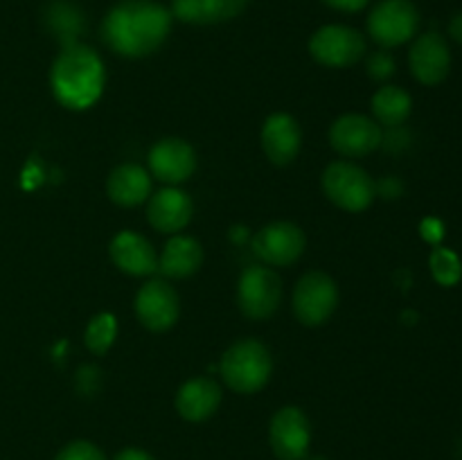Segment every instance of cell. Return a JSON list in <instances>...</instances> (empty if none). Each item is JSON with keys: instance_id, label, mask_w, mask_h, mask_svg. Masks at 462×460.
Segmentation results:
<instances>
[{"instance_id": "obj_1", "label": "cell", "mask_w": 462, "mask_h": 460, "mask_svg": "<svg viewBox=\"0 0 462 460\" xmlns=\"http://www.w3.org/2000/svg\"><path fill=\"white\" fill-rule=\"evenodd\" d=\"M171 16L156 0H120L102 21V41L116 54L143 59L156 52L171 32Z\"/></svg>"}, {"instance_id": "obj_2", "label": "cell", "mask_w": 462, "mask_h": 460, "mask_svg": "<svg viewBox=\"0 0 462 460\" xmlns=\"http://www.w3.org/2000/svg\"><path fill=\"white\" fill-rule=\"evenodd\" d=\"M104 84L106 70L102 57L84 43L66 45L50 68L54 99L68 111H84L93 106L102 97Z\"/></svg>"}, {"instance_id": "obj_3", "label": "cell", "mask_w": 462, "mask_h": 460, "mask_svg": "<svg viewBox=\"0 0 462 460\" xmlns=\"http://www.w3.org/2000/svg\"><path fill=\"white\" fill-rule=\"evenodd\" d=\"M219 370L230 391L239 395H253L269 383L273 374V359L264 343L255 338H242L224 352Z\"/></svg>"}, {"instance_id": "obj_4", "label": "cell", "mask_w": 462, "mask_h": 460, "mask_svg": "<svg viewBox=\"0 0 462 460\" xmlns=\"http://www.w3.org/2000/svg\"><path fill=\"white\" fill-rule=\"evenodd\" d=\"M323 192L341 210L364 212L377 197V185L359 165L337 161L323 171Z\"/></svg>"}, {"instance_id": "obj_5", "label": "cell", "mask_w": 462, "mask_h": 460, "mask_svg": "<svg viewBox=\"0 0 462 460\" xmlns=\"http://www.w3.org/2000/svg\"><path fill=\"white\" fill-rule=\"evenodd\" d=\"M420 12L411 0H379L368 14V34L383 50L397 48L415 39Z\"/></svg>"}, {"instance_id": "obj_6", "label": "cell", "mask_w": 462, "mask_h": 460, "mask_svg": "<svg viewBox=\"0 0 462 460\" xmlns=\"http://www.w3.org/2000/svg\"><path fill=\"white\" fill-rule=\"evenodd\" d=\"M280 300H282V282L271 266L253 264L244 269L237 284V302L246 318H271L278 311Z\"/></svg>"}, {"instance_id": "obj_7", "label": "cell", "mask_w": 462, "mask_h": 460, "mask_svg": "<svg viewBox=\"0 0 462 460\" xmlns=\"http://www.w3.org/2000/svg\"><path fill=\"white\" fill-rule=\"evenodd\" d=\"M338 307L337 282L323 271H310L293 289V314L307 327L328 323Z\"/></svg>"}, {"instance_id": "obj_8", "label": "cell", "mask_w": 462, "mask_h": 460, "mask_svg": "<svg viewBox=\"0 0 462 460\" xmlns=\"http://www.w3.org/2000/svg\"><path fill=\"white\" fill-rule=\"evenodd\" d=\"M365 36L347 25H325L311 34L310 54L325 68H350L365 57Z\"/></svg>"}, {"instance_id": "obj_9", "label": "cell", "mask_w": 462, "mask_h": 460, "mask_svg": "<svg viewBox=\"0 0 462 460\" xmlns=\"http://www.w3.org/2000/svg\"><path fill=\"white\" fill-rule=\"evenodd\" d=\"M251 246L266 266H291L305 253L307 239L291 221H273L257 230Z\"/></svg>"}, {"instance_id": "obj_10", "label": "cell", "mask_w": 462, "mask_h": 460, "mask_svg": "<svg viewBox=\"0 0 462 460\" xmlns=\"http://www.w3.org/2000/svg\"><path fill=\"white\" fill-rule=\"evenodd\" d=\"M180 314V298L167 280H149L135 293V316L149 332H167Z\"/></svg>"}, {"instance_id": "obj_11", "label": "cell", "mask_w": 462, "mask_h": 460, "mask_svg": "<svg viewBox=\"0 0 462 460\" xmlns=\"http://www.w3.org/2000/svg\"><path fill=\"white\" fill-rule=\"evenodd\" d=\"M269 442L280 460H305L311 442V427L298 406H282L271 418Z\"/></svg>"}, {"instance_id": "obj_12", "label": "cell", "mask_w": 462, "mask_h": 460, "mask_svg": "<svg viewBox=\"0 0 462 460\" xmlns=\"http://www.w3.org/2000/svg\"><path fill=\"white\" fill-rule=\"evenodd\" d=\"M383 131L373 117L361 115V113H347L334 120L329 129V144L334 152L347 158H361L373 153L374 149L382 147Z\"/></svg>"}, {"instance_id": "obj_13", "label": "cell", "mask_w": 462, "mask_h": 460, "mask_svg": "<svg viewBox=\"0 0 462 460\" xmlns=\"http://www.w3.org/2000/svg\"><path fill=\"white\" fill-rule=\"evenodd\" d=\"M409 66L415 79L424 86H438L451 70V50L440 32H424L413 41Z\"/></svg>"}, {"instance_id": "obj_14", "label": "cell", "mask_w": 462, "mask_h": 460, "mask_svg": "<svg viewBox=\"0 0 462 460\" xmlns=\"http://www.w3.org/2000/svg\"><path fill=\"white\" fill-rule=\"evenodd\" d=\"M149 170L165 185L185 183L197 170V153L185 140L162 138L149 152Z\"/></svg>"}, {"instance_id": "obj_15", "label": "cell", "mask_w": 462, "mask_h": 460, "mask_svg": "<svg viewBox=\"0 0 462 460\" xmlns=\"http://www.w3.org/2000/svg\"><path fill=\"white\" fill-rule=\"evenodd\" d=\"M262 149L273 165H291L302 147V129L289 113H273L262 124Z\"/></svg>"}, {"instance_id": "obj_16", "label": "cell", "mask_w": 462, "mask_h": 460, "mask_svg": "<svg viewBox=\"0 0 462 460\" xmlns=\"http://www.w3.org/2000/svg\"><path fill=\"white\" fill-rule=\"evenodd\" d=\"M194 216V203L188 192H183L176 185L161 189L149 198L147 219L156 230L165 235H179L188 228Z\"/></svg>"}, {"instance_id": "obj_17", "label": "cell", "mask_w": 462, "mask_h": 460, "mask_svg": "<svg viewBox=\"0 0 462 460\" xmlns=\"http://www.w3.org/2000/svg\"><path fill=\"white\" fill-rule=\"evenodd\" d=\"M108 255H111L113 264L126 275L143 278V275H152L158 271L156 248L152 246L149 239L138 233H131V230H122L113 237Z\"/></svg>"}, {"instance_id": "obj_18", "label": "cell", "mask_w": 462, "mask_h": 460, "mask_svg": "<svg viewBox=\"0 0 462 460\" xmlns=\"http://www.w3.org/2000/svg\"><path fill=\"white\" fill-rule=\"evenodd\" d=\"M221 404V388L215 379L197 377L185 382L176 392V410L188 422L212 418Z\"/></svg>"}, {"instance_id": "obj_19", "label": "cell", "mask_w": 462, "mask_h": 460, "mask_svg": "<svg viewBox=\"0 0 462 460\" xmlns=\"http://www.w3.org/2000/svg\"><path fill=\"white\" fill-rule=\"evenodd\" d=\"M251 0H171V16L188 25H217L237 18Z\"/></svg>"}, {"instance_id": "obj_20", "label": "cell", "mask_w": 462, "mask_h": 460, "mask_svg": "<svg viewBox=\"0 0 462 460\" xmlns=\"http://www.w3.org/2000/svg\"><path fill=\"white\" fill-rule=\"evenodd\" d=\"M106 194L116 206L135 207L147 201L152 194V176L140 165L126 162L111 171L106 180Z\"/></svg>"}, {"instance_id": "obj_21", "label": "cell", "mask_w": 462, "mask_h": 460, "mask_svg": "<svg viewBox=\"0 0 462 460\" xmlns=\"http://www.w3.org/2000/svg\"><path fill=\"white\" fill-rule=\"evenodd\" d=\"M203 264V248L201 244L188 235H176L162 248L158 257V271L165 278L183 280L197 273Z\"/></svg>"}, {"instance_id": "obj_22", "label": "cell", "mask_w": 462, "mask_h": 460, "mask_svg": "<svg viewBox=\"0 0 462 460\" xmlns=\"http://www.w3.org/2000/svg\"><path fill=\"white\" fill-rule=\"evenodd\" d=\"M370 106H373L374 122L379 126L393 129V126H402L409 120L411 111H413V99L400 86L386 84L373 95V104Z\"/></svg>"}, {"instance_id": "obj_23", "label": "cell", "mask_w": 462, "mask_h": 460, "mask_svg": "<svg viewBox=\"0 0 462 460\" xmlns=\"http://www.w3.org/2000/svg\"><path fill=\"white\" fill-rule=\"evenodd\" d=\"M117 336V320L116 316L104 311V314H97L88 325H86L84 332V343L93 354L102 356L111 350L113 341Z\"/></svg>"}, {"instance_id": "obj_24", "label": "cell", "mask_w": 462, "mask_h": 460, "mask_svg": "<svg viewBox=\"0 0 462 460\" xmlns=\"http://www.w3.org/2000/svg\"><path fill=\"white\" fill-rule=\"evenodd\" d=\"M429 266H431V275L438 284L442 287H454L462 278V262L449 248H433L431 257H429Z\"/></svg>"}, {"instance_id": "obj_25", "label": "cell", "mask_w": 462, "mask_h": 460, "mask_svg": "<svg viewBox=\"0 0 462 460\" xmlns=\"http://www.w3.org/2000/svg\"><path fill=\"white\" fill-rule=\"evenodd\" d=\"M54 460H106L104 451L88 440H75L63 446Z\"/></svg>"}, {"instance_id": "obj_26", "label": "cell", "mask_w": 462, "mask_h": 460, "mask_svg": "<svg viewBox=\"0 0 462 460\" xmlns=\"http://www.w3.org/2000/svg\"><path fill=\"white\" fill-rule=\"evenodd\" d=\"M368 75L377 81H386L395 75V59L388 50H379V52L370 54Z\"/></svg>"}, {"instance_id": "obj_27", "label": "cell", "mask_w": 462, "mask_h": 460, "mask_svg": "<svg viewBox=\"0 0 462 460\" xmlns=\"http://www.w3.org/2000/svg\"><path fill=\"white\" fill-rule=\"evenodd\" d=\"M50 21H52V25L57 30H61V34H66V30H77V25H72V23H79V16H77V12L68 3H59L52 7Z\"/></svg>"}, {"instance_id": "obj_28", "label": "cell", "mask_w": 462, "mask_h": 460, "mask_svg": "<svg viewBox=\"0 0 462 460\" xmlns=\"http://www.w3.org/2000/svg\"><path fill=\"white\" fill-rule=\"evenodd\" d=\"M328 7L337 9V12L343 14H356L361 9H365L370 5V0H323Z\"/></svg>"}, {"instance_id": "obj_29", "label": "cell", "mask_w": 462, "mask_h": 460, "mask_svg": "<svg viewBox=\"0 0 462 460\" xmlns=\"http://www.w3.org/2000/svg\"><path fill=\"white\" fill-rule=\"evenodd\" d=\"M424 237L429 239V242H440L442 239V224L440 221H436V219H429V221H424Z\"/></svg>"}, {"instance_id": "obj_30", "label": "cell", "mask_w": 462, "mask_h": 460, "mask_svg": "<svg viewBox=\"0 0 462 460\" xmlns=\"http://www.w3.org/2000/svg\"><path fill=\"white\" fill-rule=\"evenodd\" d=\"M116 460H153V455L147 454L144 449H135V446H129V449H122L120 454L116 455Z\"/></svg>"}, {"instance_id": "obj_31", "label": "cell", "mask_w": 462, "mask_h": 460, "mask_svg": "<svg viewBox=\"0 0 462 460\" xmlns=\"http://www.w3.org/2000/svg\"><path fill=\"white\" fill-rule=\"evenodd\" d=\"M449 34H451V39L456 41V43L462 45V12H458L454 18H451Z\"/></svg>"}, {"instance_id": "obj_32", "label": "cell", "mask_w": 462, "mask_h": 460, "mask_svg": "<svg viewBox=\"0 0 462 460\" xmlns=\"http://www.w3.org/2000/svg\"><path fill=\"white\" fill-rule=\"evenodd\" d=\"M307 460H328V458H323V455H314V458H307Z\"/></svg>"}]
</instances>
